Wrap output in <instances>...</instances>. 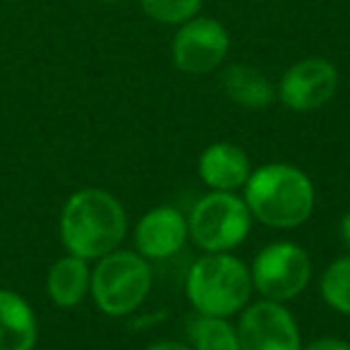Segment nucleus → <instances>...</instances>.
Wrapping results in <instances>:
<instances>
[{
	"mask_svg": "<svg viewBox=\"0 0 350 350\" xmlns=\"http://www.w3.org/2000/svg\"><path fill=\"white\" fill-rule=\"evenodd\" d=\"M338 92V70L331 60L310 55L283 72L278 82V98L286 108L297 113L319 111Z\"/></svg>",
	"mask_w": 350,
	"mask_h": 350,
	"instance_id": "nucleus-8",
	"label": "nucleus"
},
{
	"mask_svg": "<svg viewBox=\"0 0 350 350\" xmlns=\"http://www.w3.org/2000/svg\"><path fill=\"white\" fill-rule=\"evenodd\" d=\"M252 291L250 267L230 252H204L185 278L187 300L197 314L228 319L247 307Z\"/></svg>",
	"mask_w": 350,
	"mask_h": 350,
	"instance_id": "nucleus-3",
	"label": "nucleus"
},
{
	"mask_svg": "<svg viewBox=\"0 0 350 350\" xmlns=\"http://www.w3.org/2000/svg\"><path fill=\"white\" fill-rule=\"evenodd\" d=\"M127 233V214L116 195L87 187L68 197L60 211V240L68 254L87 262L120 247Z\"/></svg>",
	"mask_w": 350,
	"mask_h": 350,
	"instance_id": "nucleus-1",
	"label": "nucleus"
},
{
	"mask_svg": "<svg viewBox=\"0 0 350 350\" xmlns=\"http://www.w3.org/2000/svg\"><path fill=\"white\" fill-rule=\"evenodd\" d=\"M144 350H192V348L185 343H178V340H159V343L146 345Z\"/></svg>",
	"mask_w": 350,
	"mask_h": 350,
	"instance_id": "nucleus-19",
	"label": "nucleus"
},
{
	"mask_svg": "<svg viewBox=\"0 0 350 350\" xmlns=\"http://www.w3.org/2000/svg\"><path fill=\"white\" fill-rule=\"evenodd\" d=\"M319 293L331 310L350 317V254L326 267L319 278Z\"/></svg>",
	"mask_w": 350,
	"mask_h": 350,
	"instance_id": "nucleus-16",
	"label": "nucleus"
},
{
	"mask_svg": "<svg viewBox=\"0 0 350 350\" xmlns=\"http://www.w3.org/2000/svg\"><path fill=\"white\" fill-rule=\"evenodd\" d=\"M204 0H139V8L151 22L180 27L202 12Z\"/></svg>",
	"mask_w": 350,
	"mask_h": 350,
	"instance_id": "nucleus-17",
	"label": "nucleus"
},
{
	"mask_svg": "<svg viewBox=\"0 0 350 350\" xmlns=\"http://www.w3.org/2000/svg\"><path fill=\"white\" fill-rule=\"evenodd\" d=\"M96 3H103V5H116V3H122V0H96Z\"/></svg>",
	"mask_w": 350,
	"mask_h": 350,
	"instance_id": "nucleus-21",
	"label": "nucleus"
},
{
	"mask_svg": "<svg viewBox=\"0 0 350 350\" xmlns=\"http://www.w3.org/2000/svg\"><path fill=\"white\" fill-rule=\"evenodd\" d=\"M240 350H302L297 321L286 305L259 300L240 312Z\"/></svg>",
	"mask_w": 350,
	"mask_h": 350,
	"instance_id": "nucleus-9",
	"label": "nucleus"
},
{
	"mask_svg": "<svg viewBox=\"0 0 350 350\" xmlns=\"http://www.w3.org/2000/svg\"><path fill=\"white\" fill-rule=\"evenodd\" d=\"M245 197L259 224L278 230L302 226L314 211V185L291 163H264L245 183Z\"/></svg>",
	"mask_w": 350,
	"mask_h": 350,
	"instance_id": "nucleus-2",
	"label": "nucleus"
},
{
	"mask_svg": "<svg viewBox=\"0 0 350 350\" xmlns=\"http://www.w3.org/2000/svg\"><path fill=\"white\" fill-rule=\"evenodd\" d=\"M89 288H92V269H89L87 259L65 254V257L55 259L53 267L49 269L46 293H49L51 302L63 310L77 307L89 295Z\"/></svg>",
	"mask_w": 350,
	"mask_h": 350,
	"instance_id": "nucleus-14",
	"label": "nucleus"
},
{
	"mask_svg": "<svg viewBox=\"0 0 350 350\" xmlns=\"http://www.w3.org/2000/svg\"><path fill=\"white\" fill-rule=\"evenodd\" d=\"M187 238V216H183L175 206H156L137 224L135 250L149 262H159L180 252Z\"/></svg>",
	"mask_w": 350,
	"mask_h": 350,
	"instance_id": "nucleus-10",
	"label": "nucleus"
},
{
	"mask_svg": "<svg viewBox=\"0 0 350 350\" xmlns=\"http://www.w3.org/2000/svg\"><path fill=\"white\" fill-rule=\"evenodd\" d=\"M302 350H350V343H348V340L324 336V338H314L312 343L302 345Z\"/></svg>",
	"mask_w": 350,
	"mask_h": 350,
	"instance_id": "nucleus-18",
	"label": "nucleus"
},
{
	"mask_svg": "<svg viewBox=\"0 0 350 350\" xmlns=\"http://www.w3.org/2000/svg\"><path fill=\"white\" fill-rule=\"evenodd\" d=\"M252 165L240 146L230 142H214L200 156V178L209 190L238 192L245 187Z\"/></svg>",
	"mask_w": 350,
	"mask_h": 350,
	"instance_id": "nucleus-11",
	"label": "nucleus"
},
{
	"mask_svg": "<svg viewBox=\"0 0 350 350\" xmlns=\"http://www.w3.org/2000/svg\"><path fill=\"white\" fill-rule=\"evenodd\" d=\"M252 286L262 300L286 302L295 300L312 281V259L300 245L271 243L257 254L252 269Z\"/></svg>",
	"mask_w": 350,
	"mask_h": 350,
	"instance_id": "nucleus-6",
	"label": "nucleus"
},
{
	"mask_svg": "<svg viewBox=\"0 0 350 350\" xmlns=\"http://www.w3.org/2000/svg\"><path fill=\"white\" fill-rule=\"evenodd\" d=\"M230 51V34L214 17H192L178 27L170 41L173 65L185 75H209L224 65Z\"/></svg>",
	"mask_w": 350,
	"mask_h": 350,
	"instance_id": "nucleus-7",
	"label": "nucleus"
},
{
	"mask_svg": "<svg viewBox=\"0 0 350 350\" xmlns=\"http://www.w3.org/2000/svg\"><path fill=\"white\" fill-rule=\"evenodd\" d=\"M192 350H240L238 329L226 317L195 314L187 324Z\"/></svg>",
	"mask_w": 350,
	"mask_h": 350,
	"instance_id": "nucleus-15",
	"label": "nucleus"
},
{
	"mask_svg": "<svg viewBox=\"0 0 350 350\" xmlns=\"http://www.w3.org/2000/svg\"><path fill=\"white\" fill-rule=\"evenodd\" d=\"M149 259L132 250H113L106 257L96 259L92 269V288L89 295L96 307L108 317H125L142 307L151 291Z\"/></svg>",
	"mask_w": 350,
	"mask_h": 350,
	"instance_id": "nucleus-4",
	"label": "nucleus"
},
{
	"mask_svg": "<svg viewBox=\"0 0 350 350\" xmlns=\"http://www.w3.org/2000/svg\"><path fill=\"white\" fill-rule=\"evenodd\" d=\"M39 321L31 305L15 291L0 288V350H34Z\"/></svg>",
	"mask_w": 350,
	"mask_h": 350,
	"instance_id": "nucleus-12",
	"label": "nucleus"
},
{
	"mask_svg": "<svg viewBox=\"0 0 350 350\" xmlns=\"http://www.w3.org/2000/svg\"><path fill=\"white\" fill-rule=\"evenodd\" d=\"M221 89L240 108L247 111H264L276 98V87L262 70L247 63H235L221 72Z\"/></svg>",
	"mask_w": 350,
	"mask_h": 350,
	"instance_id": "nucleus-13",
	"label": "nucleus"
},
{
	"mask_svg": "<svg viewBox=\"0 0 350 350\" xmlns=\"http://www.w3.org/2000/svg\"><path fill=\"white\" fill-rule=\"evenodd\" d=\"M340 235H343V243L350 247V211H345L343 221H340Z\"/></svg>",
	"mask_w": 350,
	"mask_h": 350,
	"instance_id": "nucleus-20",
	"label": "nucleus"
},
{
	"mask_svg": "<svg viewBox=\"0 0 350 350\" xmlns=\"http://www.w3.org/2000/svg\"><path fill=\"white\" fill-rule=\"evenodd\" d=\"M252 211L247 202L235 192L211 190L195 202L187 216V233L192 243L204 252H230L252 230Z\"/></svg>",
	"mask_w": 350,
	"mask_h": 350,
	"instance_id": "nucleus-5",
	"label": "nucleus"
}]
</instances>
